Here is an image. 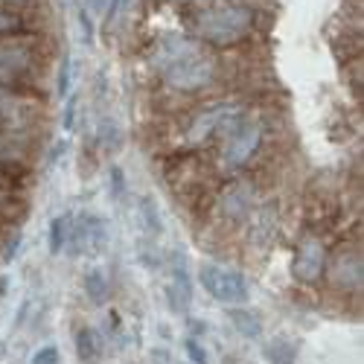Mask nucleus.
I'll use <instances>...</instances> for the list:
<instances>
[{
	"label": "nucleus",
	"instance_id": "f257e3e1",
	"mask_svg": "<svg viewBox=\"0 0 364 364\" xmlns=\"http://www.w3.org/2000/svg\"><path fill=\"white\" fill-rule=\"evenodd\" d=\"M251 26V9L245 6H216L198 15L196 33L210 44H233L248 33Z\"/></svg>",
	"mask_w": 364,
	"mask_h": 364
},
{
	"label": "nucleus",
	"instance_id": "f03ea898",
	"mask_svg": "<svg viewBox=\"0 0 364 364\" xmlns=\"http://www.w3.org/2000/svg\"><path fill=\"white\" fill-rule=\"evenodd\" d=\"M164 76V82L169 87H178V90H198L204 85H210V79H213L216 68H213V58L204 55L198 47H193L190 53L172 58L169 65H164L158 70Z\"/></svg>",
	"mask_w": 364,
	"mask_h": 364
},
{
	"label": "nucleus",
	"instance_id": "7ed1b4c3",
	"mask_svg": "<svg viewBox=\"0 0 364 364\" xmlns=\"http://www.w3.org/2000/svg\"><path fill=\"white\" fill-rule=\"evenodd\" d=\"M198 280L210 297L219 300V303H228V306H242V303L248 300V280L236 268L204 262L198 271Z\"/></svg>",
	"mask_w": 364,
	"mask_h": 364
},
{
	"label": "nucleus",
	"instance_id": "20e7f679",
	"mask_svg": "<svg viewBox=\"0 0 364 364\" xmlns=\"http://www.w3.org/2000/svg\"><path fill=\"white\" fill-rule=\"evenodd\" d=\"M262 140V126L259 123H245V119H239V123L230 129V137H228V146H225V166H242L248 164L251 155L257 151Z\"/></svg>",
	"mask_w": 364,
	"mask_h": 364
},
{
	"label": "nucleus",
	"instance_id": "39448f33",
	"mask_svg": "<svg viewBox=\"0 0 364 364\" xmlns=\"http://www.w3.org/2000/svg\"><path fill=\"white\" fill-rule=\"evenodd\" d=\"M73 228V239H68L73 245V254H97L108 245V222L100 219V216H90V213H82L76 219Z\"/></svg>",
	"mask_w": 364,
	"mask_h": 364
},
{
	"label": "nucleus",
	"instance_id": "423d86ee",
	"mask_svg": "<svg viewBox=\"0 0 364 364\" xmlns=\"http://www.w3.org/2000/svg\"><path fill=\"white\" fill-rule=\"evenodd\" d=\"M239 119H242V117H239V108L230 105V102L210 105L207 111H201V114L196 117V123L190 126L187 140H190V143H201V140H207L210 134H216L219 129H233Z\"/></svg>",
	"mask_w": 364,
	"mask_h": 364
},
{
	"label": "nucleus",
	"instance_id": "0eeeda50",
	"mask_svg": "<svg viewBox=\"0 0 364 364\" xmlns=\"http://www.w3.org/2000/svg\"><path fill=\"white\" fill-rule=\"evenodd\" d=\"M166 300H169L172 312H178V315L190 312L193 277H190V268H187V257L181 251H175V257H172V271H169V283H166Z\"/></svg>",
	"mask_w": 364,
	"mask_h": 364
},
{
	"label": "nucleus",
	"instance_id": "6e6552de",
	"mask_svg": "<svg viewBox=\"0 0 364 364\" xmlns=\"http://www.w3.org/2000/svg\"><path fill=\"white\" fill-rule=\"evenodd\" d=\"M323 265H326V251L321 245V239L306 236V239L300 242V248L294 254V262H291L294 277L300 283H315L323 274Z\"/></svg>",
	"mask_w": 364,
	"mask_h": 364
},
{
	"label": "nucleus",
	"instance_id": "1a4fd4ad",
	"mask_svg": "<svg viewBox=\"0 0 364 364\" xmlns=\"http://www.w3.org/2000/svg\"><path fill=\"white\" fill-rule=\"evenodd\" d=\"M254 187L248 184V181H236V184H230L225 193H222V213L230 219V222H245L251 216L254 210Z\"/></svg>",
	"mask_w": 364,
	"mask_h": 364
},
{
	"label": "nucleus",
	"instance_id": "9d476101",
	"mask_svg": "<svg viewBox=\"0 0 364 364\" xmlns=\"http://www.w3.org/2000/svg\"><path fill=\"white\" fill-rule=\"evenodd\" d=\"M329 277L336 286L341 289H361V254L355 251H347V254H338L332 259V268H329Z\"/></svg>",
	"mask_w": 364,
	"mask_h": 364
},
{
	"label": "nucleus",
	"instance_id": "9b49d317",
	"mask_svg": "<svg viewBox=\"0 0 364 364\" xmlns=\"http://www.w3.org/2000/svg\"><path fill=\"white\" fill-rule=\"evenodd\" d=\"M134 219H137L143 236H149V239H158V236L164 233V216H161V207H158L155 198H149V196L137 198V204H134Z\"/></svg>",
	"mask_w": 364,
	"mask_h": 364
},
{
	"label": "nucleus",
	"instance_id": "f8f14e48",
	"mask_svg": "<svg viewBox=\"0 0 364 364\" xmlns=\"http://www.w3.org/2000/svg\"><path fill=\"white\" fill-rule=\"evenodd\" d=\"M29 68V53L18 44L0 47V79H15Z\"/></svg>",
	"mask_w": 364,
	"mask_h": 364
},
{
	"label": "nucleus",
	"instance_id": "ddd939ff",
	"mask_svg": "<svg viewBox=\"0 0 364 364\" xmlns=\"http://www.w3.org/2000/svg\"><path fill=\"white\" fill-rule=\"evenodd\" d=\"M262 355L271 361V364H294L297 358V344L289 341V338H271L262 344Z\"/></svg>",
	"mask_w": 364,
	"mask_h": 364
},
{
	"label": "nucleus",
	"instance_id": "4468645a",
	"mask_svg": "<svg viewBox=\"0 0 364 364\" xmlns=\"http://www.w3.org/2000/svg\"><path fill=\"white\" fill-rule=\"evenodd\" d=\"M76 355H79V361H85V364H94L100 355H102V341H100V336L94 329H79L76 332Z\"/></svg>",
	"mask_w": 364,
	"mask_h": 364
},
{
	"label": "nucleus",
	"instance_id": "2eb2a0df",
	"mask_svg": "<svg viewBox=\"0 0 364 364\" xmlns=\"http://www.w3.org/2000/svg\"><path fill=\"white\" fill-rule=\"evenodd\" d=\"M68 239H70V216H55L50 222V233H47V248L50 254H62L68 248Z\"/></svg>",
	"mask_w": 364,
	"mask_h": 364
},
{
	"label": "nucleus",
	"instance_id": "dca6fc26",
	"mask_svg": "<svg viewBox=\"0 0 364 364\" xmlns=\"http://www.w3.org/2000/svg\"><path fill=\"white\" fill-rule=\"evenodd\" d=\"M108 277L102 268H90L85 274V294L90 297V303H97V306H102V303L108 300Z\"/></svg>",
	"mask_w": 364,
	"mask_h": 364
},
{
	"label": "nucleus",
	"instance_id": "f3484780",
	"mask_svg": "<svg viewBox=\"0 0 364 364\" xmlns=\"http://www.w3.org/2000/svg\"><path fill=\"white\" fill-rule=\"evenodd\" d=\"M230 323H233V326H236V332H242L245 338H257L259 332H262V321L257 318V312L242 309V306L230 309Z\"/></svg>",
	"mask_w": 364,
	"mask_h": 364
},
{
	"label": "nucleus",
	"instance_id": "a211bd4d",
	"mask_svg": "<svg viewBox=\"0 0 364 364\" xmlns=\"http://www.w3.org/2000/svg\"><path fill=\"white\" fill-rule=\"evenodd\" d=\"M137 257L143 262V268H161V251H158V242L149 239V236H140V248H137Z\"/></svg>",
	"mask_w": 364,
	"mask_h": 364
},
{
	"label": "nucleus",
	"instance_id": "6ab92c4d",
	"mask_svg": "<svg viewBox=\"0 0 364 364\" xmlns=\"http://www.w3.org/2000/svg\"><path fill=\"white\" fill-rule=\"evenodd\" d=\"M70 85H73V58L65 55V58H62V68H58V87H55L62 100L70 97Z\"/></svg>",
	"mask_w": 364,
	"mask_h": 364
},
{
	"label": "nucleus",
	"instance_id": "aec40b11",
	"mask_svg": "<svg viewBox=\"0 0 364 364\" xmlns=\"http://www.w3.org/2000/svg\"><path fill=\"white\" fill-rule=\"evenodd\" d=\"M100 140H102V146H108V149H117V146H119L123 134H119V126L114 123V119H105V123H100Z\"/></svg>",
	"mask_w": 364,
	"mask_h": 364
},
{
	"label": "nucleus",
	"instance_id": "412c9836",
	"mask_svg": "<svg viewBox=\"0 0 364 364\" xmlns=\"http://www.w3.org/2000/svg\"><path fill=\"white\" fill-rule=\"evenodd\" d=\"M76 23H79V29H82V41L90 47V44H94V21H90L87 9H79V12H76Z\"/></svg>",
	"mask_w": 364,
	"mask_h": 364
},
{
	"label": "nucleus",
	"instance_id": "4be33fe9",
	"mask_svg": "<svg viewBox=\"0 0 364 364\" xmlns=\"http://www.w3.org/2000/svg\"><path fill=\"white\" fill-rule=\"evenodd\" d=\"M111 198H123L126 196V175H123V169H119V166H111Z\"/></svg>",
	"mask_w": 364,
	"mask_h": 364
},
{
	"label": "nucleus",
	"instance_id": "5701e85b",
	"mask_svg": "<svg viewBox=\"0 0 364 364\" xmlns=\"http://www.w3.org/2000/svg\"><path fill=\"white\" fill-rule=\"evenodd\" d=\"M29 364H58V347L47 344L41 350H36L33 358H29Z\"/></svg>",
	"mask_w": 364,
	"mask_h": 364
},
{
	"label": "nucleus",
	"instance_id": "b1692460",
	"mask_svg": "<svg viewBox=\"0 0 364 364\" xmlns=\"http://www.w3.org/2000/svg\"><path fill=\"white\" fill-rule=\"evenodd\" d=\"M187 355H190V361H193V364H210L207 350H204V347H201V341H196V338H190V341H187Z\"/></svg>",
	"mask_w": 364,
	"mask_h": 364
},
{
	"label": "nucleus",
	"instance_id": "393cba45",
	"mask_svg": "<svg viewBox=\"0 0 364 364\" xmlns=\"http://www.w3.org/2000/svg\"><path fill=\"white\" fill-rule=\"evenodd\" d=\"M73 123H76V100H73V97H68L65 117H62V126H65V132H73Z\"/></svg>",
	"mask_w": 364,
	"mask_h": 364
},
{
	"label": "nucleus",
	"instance_id": "a878e982",
	"mask_svg": "<svg viewBox=\"0 0 364 364\" xmlns=\"http://www.w3.org/2000/svg\"><path fill=\"white\" fill-rule=\"evenodd\" d=\"M18 155H15V149L6 143V137H0V164H12Z\"/></svg>",
	"mask_w": 364,
	"mask_h": 364
},
{
	"label": "nucleus",
	"instance_id": "bb28decb",
	"mask_svg": "<svg viewBox=\"0 0 364 364\" xmlns=\"http://www.w3.org/2000/svg\"><path fill=\"white\" fill-rule=\"evenodd\" d=\"M151 361H155V364H175V358L166 350H155V353H151Z\"/></svg>",
	"mask_w": 364,
	"mask_h": 364
},
{
	"label": "nucleus",
	"instance_id": "cd10ccee",
	"mask_svg": "<svg viewBox=\"0 0 364 364\" xmlns=\"http://www.w3.org/2000/svg\"><path fill=\"white\" fill-rule=\"evenodd\" d=\"M9 26H12V18L0 12V33H4V29H9Z\"/></svg>",
	"mask_w": 364,
	"mask_h": 364
},
{
	"label": "nucleus",
	"instance_id": "c85d7f7f",
	"mask_svg": "<svg viewBox=\"0 0 364 364\" xmlns=\"http://www.w3.org/2000/svg\"><path fill=\"white\" fill-rule=\"evenodd\" d=\"M105 4H108V0H90V9H94V12H102Z\"/></svg>",
	"mask_w": 364,
	"mask_h": 364
}]
</instances>
